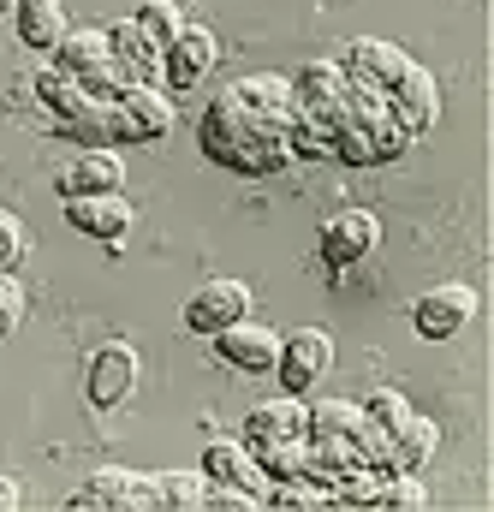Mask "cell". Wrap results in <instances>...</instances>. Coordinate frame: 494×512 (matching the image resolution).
<instances>
[{"instance_id": "6da1fadb", "label": "cell", "mask_w": 494, "mask_h": 512, "mask_svg": "<svg viewBox=\"0 0 494 512\" xmlns=\"http://www.w3.org/2000/svg\"><path fill=\"white\" fill-rule=\"evenodd\" d=\"M203 149H209V161H221L233 173H280L286 161H298L286 131L250 120L245 108L227 102V96H215L209 114H203Z\"/></svg>"}, {"instance_id": "7a4b0ae2", "label": "cell", "mask_w": 494, "mask_h": 512, "mask_svg": "<svg viewBox=\"0 0 494 512\" xmlns=\"http://www.w3.org/2000/svg\"><path fill=\"white\" fill-rule=\"evenodd\" d=\"M108 126L114 143H161L173 131V96L161 84H125L108 102Z\"/></svg>"}, {"instance_id": "3957f363", "label": "cell", "mask_w": 494, "mask_h": 512, "mask_svg": "<svg viewBox=\"0 0 494 512\" xmlns=\"http://www.w3.org/2000/svg\"><path fill=\"white\" fill-rule=\"evenodd\" d=\"M328 370H334V334L328 328H292V334H280L274 376L286 382V393H304L310 382H322Z\"/></svg>"}, {"instance_id": "277c9868", "label": "cell", "mask_w": 494, "mask_h": 512, "mask_svg": "<svg viewBox=\"0 0 494 512\" xmlns=\"http://www.w3.org/2000/svg\"><path fill=\"white\" fill-rule=\"evenodd\" d=\"M215 60H221L215 30H209V24H185V30L161 48V84H167V90H197Z\"/></svg>"}, {"instance_id": "5b68a950", "label": "cell", "mask_w": 494, "mask_h": 512, "mask_svg": "<svg viewBox=\"0 0 494 512\" xmlns=\"http://www.w3.org/2000/svg\"><path fill=\"white\" fill-rule=\"evenodd\" d=\"M316 239H322V262L328 268H352V262H364L381 245V215L375 209H340V215L322 221Z\"/></svg>"}, {"instance_id": "8992f818", "label": "cell", "mask_w": 494, "mask_h": 512, "mask_svg": "<svg viewBox=\"0 0 494 512\" xmlns=\"http://www.w3.org/2000/svg\"><path fill=\"white\" fill-rule=\"evenodd\" d=\"M471 316H477V286H459V280L429 286L417 298V310H411V322H417L423 340H453V334H465Z\"/></svg>"}, {"instance_id": "52a82bcc", "label": "cell", "mask_w": 494, "mask_h": 512, "mask_svg": "<svg viewBox=\"0 0 494 512\" xmlns=\"http://www.w3.org/2000/svg\"><path fill=\"white\" fill-rule=\"evenodd\" d=\"M209 340H215V352H221L233 370H245V376H274V364H280V334L262 328V322H250V316H239L233 328H221V334H209Z\"/></svg>"}, {"instance_id": "ba28073f", "label": "cell", "mask_w": 494, "mask_h": 512, "mask_svg": "<svg viewBox=\"0 0 494 512\" xmlns=\"http://www.w3.org/2000/svg\"><path fill=\"white\" fill-rule=\"evenodd\" d=\"M239 316H250V286L245 280H209V286H197V298L185 304V328L191 334H221V328H233Z\"/></svg>"}, {"instance_id": "9c48e42d", "label": "cell", "mask_w": 494, "mask_h": 512, "mask_svg": "<svg viewBox=\"0 0 494 512\" xmlns=\"http://www.w3.org/2000/svg\"><path fill=\"white\" fill-rule=\"evenodd\" d=\"M72 507H120V512H143L155 507V483H149V471H125V465H102L78 495H72Z\"/></svg>"}, {"instance_id": "30bf717a", "label": "cell", "mask_w": 494, "mask_h": 512, "mask_svg": "<svg viewBox=\"0 0 494 512\" xmlns=\"http://www.w3.org/2000/svg\"><path fill=\"white\" fill-rule=\"evenodd\" d=\"M84 387H90V405H102V411L131 399V387H137V346H125V340L96 346L90 370H84Z\"/></svg>"}, {"instance_id": "8fae6325", "label": "cell", "mask_w": 494, "mask_h": 512, "mask_svg": "<svg viewBox=\"0 0 494 512\" xmlns=\"http://www.w3.org/2000/svg\"><path fill=\"white\" fill-rule=\"evenodd\" d=\"M227 102H239L250 120H262V126H292V114H298V96H292V78H274V72H256V78H239V84H227L221 90Z\"/></svg>"}, {"instance_id": "7c38bea8", "label": "cell", "mask_w": 494, "mask_h": 512, "mask_svg": "<svg viewBox=\"0 0 494 512\" xmlns=\"http://www.w3.org/2000/svg\"><path fill=\"white\" fill-rule=\"evenodd\" d=\"M387 114L411 131V137H423V131L435 126V114H441V84H435V72L411 60V72L387 90Z\"/></svg>"}, {"instance_id": "4fadbf2b", "label": "cell", "mask_w": 494, "mask_h": 512, "mask_svg": "<svg viewBox=\"0 0 494 512\" xmlns=\"http://www.w3.org/2000/svg\"><path fill=\"white\" fill-rule=\"evenodd\" d=\"M340 66H346V78H364L375 90H393L411 72V54L399 42H381V36H352L346 54H340Z\"/></svg>"}, {"instance_id": "5bb4252c", "label": "cell", "mask_w": 494, "mask_h": 512, "mask_svg": "<svg viewBox=\"0 0 494 512\" xmlns=\"http://www.w3.org/2000/svg\"><path fill=\"white\" fill-rule=\"evenodd\" d=\"M66 221L84 239L120 245L125 233H131V203H125V191H84V197H66Z\"/></svg>"}, {"instance_id": "9a60e30c", "label": "cell", "mask_w": 494, "mask_h": 512, "mask_svg": "<svg viewBox=\"0 0 494 512\" xmlns=\"http://www.w3.org/2000/svg\"><path fill=\"white\" fill-rule=\"evenodd\" d=\"M120 185H125V161H120V149H108V143L78 149V155L66 161V173H60V191H66V197H84V191H120Z\"/></svg>"}, {"instance_id": "2e32d148", "label": "cell", "mask_w": 494, "mask_h": 512, "mask_svg": "<svg viewBox=\"0 0 494 512\" xmlns=\"http://www.w3.org/2000/svg\"><path fill=\"white\" fill-rule=\"evenodd\" d=\"M108 48H114V60H120V72L131 78V84H161V48L143 36L137 18L108 24Z\"/></svg>"}, {"instance_id": "e0dca14e", "label": "cell", "mask_w": 494, "mask_h": 512, "mask_svg": "<svg viewBox=\"0 0 494 512\" xmlns=\"http://www.w3.org/2000/svg\"><path fill=\"white\" fill-rule=\"evenodd\" d=\"M304 399L298 393H280V399H262L245 417V447H262V441H286V435H304Z\"/></svg>"}, {"instance_id": "ac0fdd59", "label": "cell", "mask_w": 494, "mask_h": 512, "mask_svg": "<svg viewBox=\"0 0 494 512\" xmlns=\"http://www.w3.org/2000/svg\"><path fill=\"white\" fill-rule=\"evenodd\" d=\"M435 447H441V429H435V417H405L393 435H387V471H423L429 459H435Z\"/></svg>"}, {"instance_id": "d6986e66", "label": "cell", "mask_w": 494, "mask_h": 512, "mask_svg": "<svg viewBox=\"0 0 494 512\" xmlns=\"http://www.w3.org/2000/svg\"><path fill=\"white\" fill-rule=\"evenodd\" d=\"M12 18H18V42L24 48H42V54H54L60 36L72 30L66 24V0H18Z\"/></svg>"}, {"instance_id": "ffe728a7", "label": "cell", "mask_w": 494, "mask_h": 512, "mask_svg": "<svg viewBox=\"0 0 494 512\" xmlns=\"http://www.w3.org/2000/svg\"><path fill=\"white\" fill-rule=\"evenodd\" d=\"M108 60H114V48H108V30H102V24H78V30H66L60 48H54V66L72 72V78H90V72L108 66Z\"/></svg>"}, {"instance_id": "44dd1931", "label": "cell", "mask_w": 494, "mask_h": 512, "mask_svg": "<svg viewBox=\"0 0 494 512\" xmlns=\"http://www.w3.org/2000/svg\"><path fill=\"white\" fill-rule=\"evenodd\" d=\"M203 477L209 483H233V489H262V471H256V453L245 441H209L203 447Z\"/></svg>"}, {"instance_id": "7402d4cb", "label": "cell", "mask_w": 494, "mask_h": 512, "mask_svg": "<svg viewBox=\"0 0 494 512\" xmlns=\"http://www.w3.org/2000/svg\"><path fill=\"white\" fill-rule=\"evenodd\" d=\"M340 84H346V66H340V60H304V66L292 72V96H298V108H310V114L334 108V102H340Z\"/></svg>"}, {"instance_id": "603a6c76", "label": "cell", "mask_w": 494, "mask_h": 512, "mask_svg": "<svg viewBox=\"0 0 494 512\" xmlns=\"http://www.w3.org/2000/svg\"><path fill=\"white\" fill-rule=\"evenodd\" d=\"M36 96H42V108H48L60 126H66V120H78V114L96 102V96H90V90H84L72 72H60V66H48V72L36 78Z\"/></svg>"}, {"instance_id": "cb8c5ba5", "label": "cell", "mask_w": 494, "mask_h": 512, "mask_svg": "<svg viewBox=\"0 0 494 512\" xmlns=\"http://www.w3.org/2000/svg\"><path fill=\"white\" fill-rule=\"evenodd\" d=\"M364 423V405L358 399H316L304 411V435L310 441H334V435H352Z\"/></svg>"}, {"instance_id": "d4e9b609", "label": "cell", "mask_w": 494, "mask_h": 512, "mask_svg": "<svg viewBox=\"0 0 494 512\" xmlns=\"http://www.w3.org/2000/svg\"><path fill=\"white\" fill-rule=\"evenodd\" d=\"M149 483H155V507H173V512L203 507V495H209L203 471H149Z\"/></svg>"}, {"instance_id": "484cf974", "label": "cell", "mask_w": 494, "mask_h": 512, "mask_svg": "<svg viewBox=\"0 0 494 512\" xmlns=\"http://www.w3.org/2000/svg\"><path fill=\"white\" fill-rule=\"evenodd\" d=\"M370 507H381V512H423L429 507V489L417 483V471H381Z\"/></svg>"}, {"instance_id": "4316f807", "label": "cell", "mask_w": 494, "mask_h": 512, "mask_svg": "<svg viewBox=\"0 0 494 512\" xmlns=\"http://www.w3.org/2000/svg\"><path fill=\"white\" fill-rule=\"evenodd\" d=\"M137 24H143V36H149L155 48H167V42L185 30V6H179V0H143Z\"/></svg>"}, {"instance_id": "83f0119b", "label": "cell", "mask_w": 494, "mask_h": 512, "mask_svg": "<svg viewBox=\"0 0 494 512\" xmlns=\"http://www.w3.org/2000/svg\"><path fill=\"white\" fill-rule=\"evenodd\" d=\"M358 405H364V417L381 423V429H399V423L411 417V399H405L399 387H375L370 399H358Z\"/></svg>"}, {"instance_id": "f1b7e54d", "label": "cell", "mask_w": 494, "mask_h": 512, "mask_svg": "<svg viewBox=\"0 0 494 512\" xmlns=\"http://www.w3.org/2000/svg\"><path fill=\"white\" fill-rule=\"evenodd\" d=\"M387 435H393V429H381V423H370V417H364V423L346 435V441H352V453H358V465L387 471Z\"/></svg>"}, {"instance_id": "f546056e", "label": "cell", "mask_w": 494, "mask_h": 512, "mask_svg": "<svg viewBox=\"0 0 494 512\" xmlns=\"http://www.w3.org/2000/svg\"><path fill=\"white\" fill-rule=\"evenodd\" d=\"M24 310H30V298H24L18 274H12V268H0V340H6V334H18Z\"/></svg>"}, {"instance_id": "4dcf8cb0", "label": "cell", "mask_w": 494, "mask_h": 512, "mask_svg": "<svg viewBox=\"0 0 494 512\" xmlns=\"http://www.w3.org/2000/svg\"><path fill=\"white\" fill-rule=\"evenodd\" d=\"M24 256H30V227L12 209H0V268H18Z\"/></svg>"}, {"instance_id": "1f68e13d", "label": "cell", "mask_w": 494, "mask_h": 512, "mask_svg": "<svg viewBox=\"0 0 494 512\" xmlns=\"http://www.w3.org/2000/svg\"><path fill=\"white\" fill-rule=\"evenodd\" d=\"M203 507L245 512V507H256V495H250V489H233V483H209V495H203Z\"/></svg>"}, {"instance_id": "d6a6232c", "label": "cell", "mask_w": 494, "mask_h": 512, "mask_svg": "<svg viewBox=\"0 0 494 512\" xmlns=\"http://www.w3.org/2000/svg\"><path fill=\"white\" fill-rule=\"evenodd\" d=\"M24 501V489H18V477H0V512H12Z\"/></svg>"}, {"instance_id": "836d02e7", "label": "cell", "mask_w": 494, "mask_h": 512, "mask_svg": "<svg viewBox=\"0 0 494 512\" xmlns=\"http://www.w3.org/2000/svg\"><path fill=\"white\" fill-rule=\"evenodd\" d=\"M12 6H18V0H0V12H12Z\"/></svg>"}, {"instance_id": "e575fe53", "label": "cell", "mask_w": 494, "mask_h": 512, "mask_svg": "<svg viewBox=\"0 0 494 512\" xmlns=\"http://www.w3.org/2000/svg\"><path fill=\"white\" fill-rule=\"evenodd\" d=\"M179 6H191V0H179Z\"/></svg>"}]
</instances>
